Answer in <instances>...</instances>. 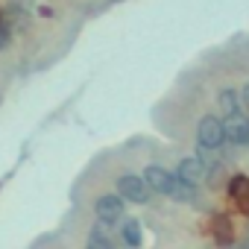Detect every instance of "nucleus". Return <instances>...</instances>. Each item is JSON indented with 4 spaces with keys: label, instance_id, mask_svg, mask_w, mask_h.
<instances>
[{
    "label": "nucleus",
    "instance_id": "1",
    "mask_svg": "<svg viewBox=\"0 0 249 249\" xmlns=\"http://www.w3.org/2000/svg\"><path fill=\"white\" fill-rule=\"evenodd\" d=\"M117 194L126 202H135V205H147L153 199V188L147 185L144 176H135V173H123L117 179Z\"/></svg>",
    "mask_w": 249,
    "mask_h": 249
},
{
    "label": "nucleus",
    "instance_id": "2",
    "mask_svg": "<svg viewBox=\"0 0 249 249\" xmlns=\"http://www.w3.org/2000/svg\"><path fill=\"white\" fill-rule=\"evenodd\" d=\"M141 176L147 179V185L153 188V194H161V196H173L176 188H179V182H182V179L176 176V170H167V167H161V164L144 167Z\"/></svg>",
    "mask_w": 249,
    "mask_h": 249
},
{
    "label": "nucleus",
    "instance_id": "3",
    "mask_svg": "<svg viewBox=\"0 0 249 249\" xmlns=\"http://www.w3.org/2000/svg\"><path fill=\"white\" fill-rule=\"evenodd\" d=\"M196 141H199V147H214V150H220L226 144V126H223V120L217 114H205L199 120Z\"/></svg>",
    "mask_w": 249,
    "mask_h": 249
},
{
    "label": "nucleus",
    "instance_id": "4",
    "mask_svg": "<svg viewBox=\"0 0 249 249\" xmlns=\"http://www.w3.org/2000/svg\"><path fill=\"white\" fill-rule=\"evenodd\" d=\"M94 211H97V220H106V223H117L126 214V202H123L120 194H106L94 202Z\"/></svg>",
    "mask_w": 249,
    "mask_h": 249
},
{
    "label": "nucleus",
    "instance_id": "5",
    "mask_svg": "<svg viewBox=\"0 0 249 249\" xmlns=\"http://www.w3.org/2000/svg\"><path fill=\"white\" fill-rule=\"evenodd\" d=\"M223 126H226V141H231L234 147L249 144V117H243V111H231V114H226Z\"/></svg>",
    "mask_w": 249,
    "mask_h": 249
},
{
    "label": "nucleus",
    "instance_id": "6",
    "mask_svg": "<svg viewBox=\"0 0 249 249\" xmlns=\"http://www.w3.org/2000/svg\"><path fill=\"white\" fill-rule=\"evenodd\" d=\"M176 176H179L182 182H188V185H196V188H199V185L205 182L208 170H205V164L199 161V156H188V159H182V161H179Z\"/></svg>",
    "mask_w": 249,
    "mask_h": 249
},
{
    "label": "nucleus",
    "instance_id": "7",
    "mask_svg": "<svg viewBox=\"0 0 249 249\" xmlns=\"http://www.w3.org/2000/svg\"><path fill=\"white\" fill-rule=\"evenodd\" d=\"M229 196H231L234 208H237L243 217H249V176H243V173L231 176V179H229Z\"/></svg>",
    "mask_w": 249,
    "mask_h": 249
},
{
    "label": "nucleus",
    "instance_id": "8",
    "mask_svg": "<svg viewBox=\"0 0 249 249\" xmlns=\"http://www.w3.org/2000/svg\"><path fill=\"white\" fill-rule=\"evenodd\" d=\"M217 103H220V108H223L226 114H231V111H243V108H240V94H237L234 88H223L220 97H217Z\"/></svg>",
    "mask_w": 249,
    "mask_h": 249
},
{
    "label": "nucleus",
    "instance_id": "9",
    "mask_svg": "<svg viewBox=\"0 0 249 249\" xmlns=\"http://www.w3.org/2000/svg\"><path fill=\"white\" fill-rule=\"evenodd\" d=\"M214 237L220 243H231L234 240V226L229 217H214Z\"/></svg>",
    "mask_w": 249,
    "mask_h": 249
},
{
    "label": "nucleus",
    "instance_id": "10",
    "mask_svg": "<svg viewBox=\"0 0 249 249\" xmlns=\"http://www.w3.org/2000/svg\"><path fill=\"white\" fill-rule=\"evenodd\" d=\"M108 223L106 220H100L94 229H91V234H88V246H108L111 243V237H108Z\"/></svg>",
    "mask_w": 249,
    "mask_h": 249
},
{
    "label": "nucleus",
    "instance_id": "11",
    "mask_svg": "<svg viewBox=\"0 0 249 249\" xmlns=\"http://www.w3.org/2000/svg\"><path fill=\"white\" fill-rule=\"evenodd\" d=\"M123 240H126L129 246H141L144 231H141V223L138 220H126V226H123Z\"/></svg>",
    "mask_w": 249,
    "mask_h": 249
},
{
    "label": "nucleus",
    "instance_id": "12",
    "mask_svg": "<svg viewBox=\"0 0 249 249\" xmlns=\"http://www.w3.org/2000/svg\"><path fill=\"white\" fill-rule=\"evenodd\" d=\"M12 44V30L3 24V21H0V50H6Z\"/></svg>",
    "mask_w": 249,
    "mask_h": 249
},
{
    "label": "nucleus",
    "instance_id": "13",
    "mask_svg": "<svg viewBox=\"0 0 249 249\" xmlns=\"http://www.w3.org/2000/svg\"><path fill=\"white\" fill-rule=\"evenodd\" d=\"M243 103H246V108H249V82L243 85Z\"/></svg>",
    "mask_w": 249,
    "mask_h": 249
}]
</instances>
